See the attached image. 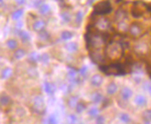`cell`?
Listing matches in <instances>:
<instances>
[{"mask_svg": "<svg viewBox=\"0 0 151 124\" xmlns=\"http://www.w3.org/2000/svg\"><path fill=\"white\" fill-rule=\"evenodd\" d=\"M100 70L107 75H124L127 73L125 71V67L120 63H115V64L110 65H102L100 66Z\"/></svg>", "mask_w": 151, "mask_h": 124, "instance_id": "cell-1", "label": "cell"}, {"mask_svg": "<svg viewBox=\"0 0 151 124\" xmlns=\"http://www.w3.org/2000/svg\"><path fill=\"white\" fill-rule=\"evenodd\" d=\"M112 5L108 0H104L94 6V14L96 15H106L112 12Z\"/></svg>", "mask_w": 151, "mask_h": 124, "instance_id": "cell-2", "label": "cell"}, {"mask_svg": "<svg viewBox=\"0 0 151 124\" xmlns=\"http://www.w3.org/2000/svg\"><path fill=\"white\" fill-rule=\"evenodd\" d=\"M143 2L137 1L134 3V5L132 6V9H131V14H132L133 17L138 18L140 16L143 15V13L145 12V10H147V6L143 5Z\"/></svg>", "mask_w": 151, "mask_h": 124, "instance_id": "cell-3", "label": "cell"}, {"mask_svg": "<svg viewBox=\"0 0 151 124\" xmlns=\"http://www.w3.org/2000/svg\"><path fill=\"white\" fill-rule=\"evenodd\" d=\"M109 57L111 58L112 60H116L119 59V58L122 56L123 53V48L120 43H114V45H110V48H109Z\"/></svg>", "mask_w": 151, "mask_h": 124, "instance_id": "cell-4", "label": "cell"}, {"mask_svg": "<svg viewBox=\"0 0 151 124\" xmlns=\"http://www.w3.org/2000/svg\"><path fill=\"white\" fill-rule=\"evenodd\" d=\"M33 109L37 114H43L45 112V100L41 96H36L33 99Z\"/></svg>", "mask_w": 151, "mask_h": 124, "instance_id": "cell-5", "label": "cell"}, {"mask_svg": "<svg viewBox=\"0 0 151 124\" xmlns=\"http://www.w3.org/2000/svg\"><path fill=\"white\" fill-rule=\"evenodd\" d=\"M129 33H130L131 36H133V37H138V36H140L142 35V27L139 25L138 23L134 22L131 24L130 26H129Z\"/></svg>", "mask_w": 151, "mask_h": 124, "instance_id": "cell-6", "label": "cell"}, {"mask_svg": "<svg viewBox=\"0 0 151 124\" xmlns=\"http://www.w3.org/2000/svg\"><path fill=\"white\" fill-rule=\"evenodd\" d=\"M68 79H69V81L72 83V84H79L80 83V76L78 75V73L76 70L74 69H70L69 70V72H68Z\"/></svg>", "mask_w": 151, "mask_h": 124, "instance_id": "cell-7", "label": "cell"}, {"mask_svg": "<svg viewBox=\"0 0 151 124\" xmlns=\"http://www.w3.org/2000/svg\"><path fill=\"white\" fill-rule=\"evenodd\" d=\"M133 103L138 107H144V106L147 105V99H146V97L144 96V95L138 94L134 97Z\"/></svg>", "mask_w": 151, "mask_h": 124, "instance_id": "cell-8", "label": "cell"}, {"mask_svg": "<svg viewBox=\"0 0 151 124\" xmlns=\"http://www.w3.org/2000/svg\"><path fill=\"white\" fill-rule=\"evenodd\" d=\"M120 95H121V98H122L124 101H127L133 96V91H132V89L129 88V87H123L120 91Z\"/></svg>", "mask_w": 151, "mask_h": 124, "instance_id": "cell-9", "label": "cell"}, {"mask_svg": "<svg viewBox=\"0 0 151 124\" xmlns=\"http://www.w3.org/2000/svg\"><path fill=\"white\" fill-rule=\"evenodd\" d=\"M45 26H47V23H45V20H41V19H38V20H35L32 24V30L36 31V32H40L41 30H45Z\"/></svg>", "mask_w": 151, "mask_h": 124, "instance_id": "cell-10", "label": "cell"}, {"mask_svg": "<svg viewBox=\"0 0 151 124\" xmlns=\"http://www.w3.org/2000/svg\"><path fill=\"white\" fill-rule=\"evenodd\" d=\"M91 84L93 85L94 87H100L103 83V78H102L101 75L99 74H95L91 77V80H90Z\"/></svg>", "mask_w": 151, "mask_h": 124, "instance_id": "cell-11", "label": "cell"}, {"mask_svg": "<svg viewBox=\"0 0 151 124\" xmlns=\"http://www.w3.org/2000/svg\"><path fill=\"white\" fill-rule=\"evenodd\" d=\"M43 90H45V92L47 95H52L55 93V85L50 82H47V81H45L43 83Z\"/></svg>", "mask_w": 151, "mask_h": 124, "instance_id": "cell-12", "label": "cell"}, {"mask_svg": "<svg viewBox=\"0 0 151 124\" xmlns=\"http://www.w3.org/2000/svg\"><path fill=\"white\" fill-rule=\"evenodd\" d=\"M65 48L69 53H76L79 50V45H78V43H75V41H70V43L65 45Z\"/></svg>", "mask_w": 151, "mask_h": 124, "instance_id": "cell-13", "label": "cell"}, {"mask_svg": "<svg viewBox=\"0 0 151 124\" xmlns=\"http://www.w3.org/2000/svg\"><path fill=\"white\" fill-rule=\"evenodd\" d=\"M97 25H98V27L100 30H107V28L110 26V20H108V19L106 18H101L99 19V20H97Z\"/></svg>", "mask_w": 151, "mask_h": 124, "instance_id": "cell-14", "label": "cell"}, {"mask_svg": "<svg viewBox=\"0 0 151 124\" xmlns=\"http://www.w3.org/2000/svg\"><path fill=\"white\" fill-rule=\"evenodd\" d=\"M5 45L7 47V48H9V50H14L18 48V43L15 38H8L5 43Z\"/></svg>", "mask_w": 151, "mask_h": 124, "instance_id": "cell-15", "label": "cell"}, {"mask_svg": "<svg viewBox=\"0 0 151 124\" xmlns=\"http://www.w3.org/2000/svg\"><path fill=\"white\" fill-rule=\"evenodd\" d=\"M38 37H40V40H41L42 43H47V41L50 40V35L47 30H41L40 32H38Z\"/></svg>", "mask_w": 151, "mask_h": 124, "instance_id": "cell-16", "label": "cell"}, {"mask_svg": "<svg viewBox=\"0 0 151 124\" xmlns=\"http://www.w3.org/2000/svg\"><path fill=\"white\" fill-rule=\"evenodd\" d=\"M106 91H107V94L108 95H114V94H116L117 91H118V86H117L116 83L111 82V83H109L108 86H107Z\"/></svg>", "mask_w": 151, "mask_h": 124, "instance_id": "cell-17", "label": "cell"}, {"mask_svg": "<svg viewBox=\"0 0 151 124\" xmlns=\"http://www.w3.org/2000/svg\"><path fill=\"white\" fill-rule=\"evenodd\" d=\"M18 36L19 38H20V40L22 41V43H28L29 40H30V35H29V33L27 32V31L25 30H18Z\"/></svg>", "mask_w": 151, "mask_h": 124, "instance_id": "cell-18", "label": "cell"}, {"mask_svg": "<svg viewBox=\"0 0 151 124\" xmlns=\"http://www.w3.org/2000/svg\"><path fill=\"white\" fill-rule=\"evenodd\" d=\"M91 100L95 104L102 103V101H103V96H102V94L99 93V92H95V93L91 95Z\"/></svg>", "mask_w": 151, "mask_h": 124, "instance_id": "cell-19", "label": "cell"}, {"mask_svg": "<svg viewBox=\"0 0 151 124\" xmlns=\"http://www.w3.org/2000/svg\"><path fill=\"white\" fill-rule=\"evenodd\" d=\"M38 10H40V13L41 15H47L50 12V6L47 3H41Z\"/></svg>", "mask_w": 151, "mask_h": 124, "instance_id": "cell-20", "label": "cell"}, {"mask_svg": "<svg viewBox=\"0 0 151 124\" xmlns=\"http://www.w3.org/2000/svg\"><path fill=\"white\" fill-rule=\"evenodd\" d=\"M25 55H26V53L23 48H16L15 52H14V53H13V58L15 60L19 61V60L23 59V58L25 57Z\"/></svg>", "mask_w": 151, "mask_h": 124, "instance_id": "cell-21", "label": "cell"}, {"mask_svg": "<svg viewBox=\"0 0 151 124\" xmlns=\"http://www.w3.org/2000/svg\"><path fill=\"white\" fill-rule=\"evenodd\" d=\"M28 62L31 64H36L37 62H40V56L36 53H31L28 56Z\"/></svg>", "mask_w": 151, "mask_h": 124, "instance_id": "cell-22", "label": "cell"}, {"mask_svg": "<svg viewBox=\"0 0 151 124\" xmlns=\"http://www.w3.org/2000/svg\"><path fill=\"white\" fill-rule=\"evenodd\" d=\"M78 97L77 96H70L69 97V99H68V106L70 107V108H75L76 105L78 104Z\"/></svg>", "mask_w": 151, "mask_h": 124, "instance_id": "cell-23", "label": "cell"}, {"mask_svg": "<svg viewBox=\"0 0 151 124\" xmlns=\"http://www.w3.org/2000/svg\"><path fill=\"white\" fill-rule=\"evenodd\" d=\"M142 119L145 123L151 122V109H147L142 113Z\"/></svg>", "mask_w": 151, "mask_h": 124, "instance_id": "cell-24", "label": "cell"}, {"mask_svg": "<svg viewBox=\"0 0 151 124\" xmlns=\"http://www.w3.org/2000/svg\"><path fill=\"white\" fill-rule=\"evenodd\" d=\"M0 101H1V106H2V107L7 106V105H8V104L11 102L10 97L7 96V95H6V94H4V93L1 95V98H0Z\"/></svg>", "mask_w": 151, "mask_h": 124, "instance_id": "cell-25", "label": "cell"}, {"mask_svg": "<svg viewBox=\"0 0 151 124\" xmlns=\"http://www.w3.org/2000/svg\"><path fill=\"white\" fill-rule=\"evenodd\" d=\"M73 36H74V33L69 30H65L60 33V38H62L63 40H69L73 37Z\"/></svg>", "mask_w": 151, "mask_h": 124, "instance_id": "cell-26", "label": "cell"}, {"mask_svg": "<svg viewBox=\"0 0 151 124\" xmlns=\"http://www.w3.org/2000/svg\"><path fill=\"white\" fill-rule=\"evenodd\" d=\"M22 14H23L22 9H17V10L13 11L11 13V18L13 19V20H19L21 16H22Z\"/></svg>", "mask_w": 151, "mask_h": 124, "instance_id": "cell-27", "label": "cell"}, {"mask_svg": "<svg viewBox=\"0 0 151 124\" xmlns=\"http://www.w3.org/2000/svg\"><path fill=\"white\" fill-rule=\"evenodd\" d=\"M75 109H76V112L77 113H82L83 111L86 109V104L84 103L83 101H80V102H78V104L76 105L75 107Z\"/></svg>", "mask_w": 151, "mask_h": 124, "instance_id": "cell-28", "label": "cell"}, {"mask_svg": "<svg viewBox=\"0 0 151 124\" xmlns=\"http://www.w3.org/2000/svg\"><path fill=\"white\" fill-rule=\"evenodd\" d=\"M135 50L138 53H144L147 52V45H144V43H139L135 47Z\"/></svg>", "mask_w": 151, "mask_h": 124, "instance_id": "cell-29", "label": "cell"}, {"mask_svg": "<svg viewBox=\"0 0 151 124\" xmlns=\"http://www.w3.org/2000/svg\"><path fill=\"white\" fill-rule=\"evenodd\" d=\"M119 119L120 121H122L124 123H130L131 122V117L128 115L127 113H120L119 114Z\"/></svg>", "mask_w": 151, "mask_h": 124, "instance_id": "cell-30", "label": "cell"}, {"mask_svg": "<svg viewBox=\"0 0 151 124\" xmlns=\"http://www.w3.org/2000/svg\"><path fill=\"white\" fill-rule=\"evenodd\" d=\"M125 16H126V12L123 11V10H119L118 12H116V22H119L121 20H124L125 19Z\"/></svg>", "mask_w": 151, "mask_h": 124, "instance_id": "cell-31", "label": "cell"}, {"mask_svg": "<svg viewBox=\"0 0 151 124\" xmlns=\"http://www.w3.org/2000/svg\"><path fill=\"white\" fill-rule=\"evenodd\" d=\"M60 18H62V20L64 21V22L68 23L70 21V14L69 13V12L67 11H64L60 13Z\"/></svg>", "mask_w": 151, "mask_h": 124, "instance_id": "cell-32", "label": "cell"}, {"mask_svg": "<svg viewBox=\"0 0 151 124\" xmlns=\"http://www.w3.org/2000/svg\"><path fill=\"white\" fill-rule=\"evenodd\" d=\"M118 30H120L121 31H126L127 30H129V26L127 25V23H126L125 19L118 22Z\"/></svg>", "mask_w": 151, "mask_h": 124, "instance_id": "cell-33", "label": "cell"}, {"mask_svg": "<svg viewBox=\"0 0 151 124\" xmlns=\"http://www.w3.org/2000/svg\"><path fill=\"white\" fill-rule=\"evenodd\" d=\"M50 55L47 53H42V55H40V62L42 63L43 65H47L48 63H50Z\"/></svg>", "mask_w": 151, "mask_h": 124, "instance_id": "cell-34", "label": "cell"}, {"mask_svg": "<svg viewBox=\"0 0 151 124\" xmlns=\"http://www.w3.org/2000/svg\"><path fill=\"white\" fill-rule=\"evenodd\" d=\"M11 75V69L10 68H5V69L2 71L1 73V78L3 80H5V79H8V77Z\"/></svg>", "mask_w": 151, "mask_h": 124, "instance_id": "cell-35", "label": "cell"}, {"mask_svg": "<svg viewBox=\"0 0 151 124\" xmlns=\"http://www.w3.org/2000/svg\"><path fill=\"white\" fill-rule=\"evenodd\" d=\"M98 113H99V110L97 107H91V108L88 110V114H89L91 117H96V116H98Z\"/></svg>", "mask_w": 151, "mask_h": 124, "instance_id": "cell-36", "label": "cell"}, {"mask_svg": "<svg viewBox=\"0 0 151 124\" xmlns=\"http://www.w3.org/2000/svg\"><path fill=\"white\" fill-rule=\"evenodd\" d=\"M83 17H84V14H83L82 11H78L76 13V17H75V21L77 24H81L83 21Z\"/></svg>", "mask_w": 151, "mask_h": 124, "instance_id": "cell-37", "label": "cell"}, {"mask_svg": "<svg viewBox=\"0 0 151 124\" xmlns=\"http://www.w3.org/2000/svg\"><path fill=\"white\" fill-rule=\"evenodd\" d=\"M68 121H69L70 123H76L78 121V118L75 114H70V115L68 116Z\"/></svg>", "mask_w": 151, "mask_h": 124, "instance_id": "cell-38", "label": "cell"}, {"mask_svg": "<svg viewBox=\"0 0 151 124\" xmlns=\"http://www.w3.org/2000/svg\"><path fill=\"white\" fill-rule=\"evenodd\" d=\"M27 74H28V76L31 77V78H35V77L37 76V72H36V70L32 69V68H30V69L27 70Z\"/></svg>", "mask_w": 151, "mask_h": 124, "instance_id": "cell-39", "label": "cell"}, {"mask_svg": "<svg viewBox=\"0 0 151 124\" xmlns=\"http://www.w3.org/2000/svg\"><path fill=\"white\" fill-rule=\"evenodd\" d=\"M47 123H57V120H55V115H50V117L47 118Z\"/></svg>", "mask_w": 151, "mask_h": 124, "instance_id": "cell-40", "label": "cell"}, {"mask_svg": "<svg viewBox=\"0 0 151 124\" xmlns=\"http://www.w3.org/2000/svg\"><path fill=\"white\" fill-rule=\"evenodd\" d=\"M86 74H87V67L86 66H83L81 70H80V75L81 76H86Z\"/></svg>", "mask_w": 151, "mask_h": 124, "instance_id": "cell-41", "label": "cell"}, {"mask_svg": "<svg viewBox=\"0 0 151 124\" xmlns=\"http://www.w3.org/2000/svg\"><path fill=\"white\" fill-rule=\"evenodd\" d=\"M96 122H97V123H104V122H105L104 117H103V116H97Z\"/></svg>", "mask_w": 151, "mask_h": 124, "instance_id": "cell-42", "label": "cell"}, {"mask_svg": "<svg viewBox=\"0 0 151 124\" xmlns=\"http://www.w3.org/2000/svg\"><path fill=\"white\" fill-rule=\"evenodd\" d=\"M17 113H18V115L24 116V114H25V111L23 110V108H17Z\"/></svg>", "mask_w": 151, "mask_h": 124, "instance_id": "cell-43", "label": "cell"}, {"mask_svg": "<svg viewBox=\"0 0 151 124\" xmlns=\"http://www.w3.org/2000/svg\"><path fill=\"white\" fill-rule=\"evenodd\" d=\"M26 1H27V0H15L17 5H23V4L26 3Z\"/></svg>", "mask_w": 151, "mask_h": 124, "instance_id": "cell-44", "label": "cell"}, {"mask_svg": "<svg viewBox=\"0 0 151 124\" xmlns=\"http://www.w3.org/2000/svg\"><path fill=\"white\" fill-rule=\"evenodd\" d=\"M21 27H22V22H21V21H17V23H16V26H15V30H20Z\"/></svg>", "mask_w": 151, "mask_h": 124, "instance_id": "cell-45", "label": "cell"}, {"mask_svg": "<svg viewBox=\"0 0 151 124\" xmlns=\"http://www.w3.org/2000/svg\"><path fill=\"white\" fill-rule=\"evenodd\" d=\"M147 92H148V94L151 96V85H149V86L147 87Z\"/></svg>", "mask_w": 151, "mask_h": 124, "instance_id": "cell-46", "label": "cell"}, {"mask_svg": "<svg viewBox=\"0 0 151 124\" xmlns=\"http://www.w3.org/2000/svg\"><path fill=\"white\" fill-rule=\"evenodd\" d=\"M147 10L151 13V4H149V5H147Z\"/></svg>", "mask_w": 151, "mask_h": 124, "instance_id": "cell-47", "label": "cell"}, {"mask_svg": "<svg viewBox=\"0 0 151 124\" xmlns=\"http://www.w3.org/2000/svg\"><path fill=\"white\" fill-rule=\"evenodd\" d=\"M0 1H1V6H4V1H3V0H0Z\"/></svg>", "mask_w": 151, "mask_h": 124, "instance_id": "cell-48", "label": "cell"}]
</instances>
